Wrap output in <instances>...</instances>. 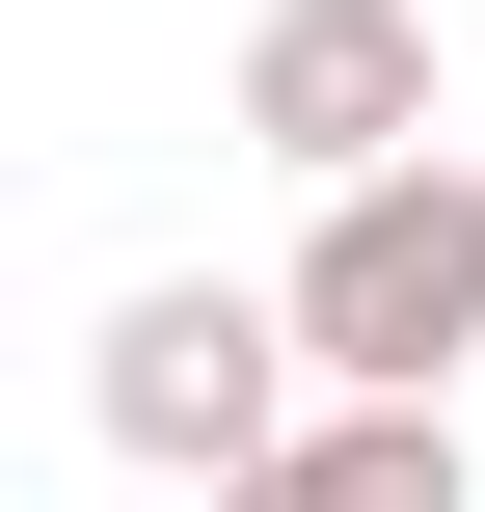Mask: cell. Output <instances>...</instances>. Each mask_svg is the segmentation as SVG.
Wrapping results in <instances>:
<instances>
[{"label":"cell","instance_id":"obj_3","mask_svg":"<svg viewBox=\"0 0 485 512\" xmlns=\"http://www.w3.org/2000/svg\"><path fill=\"white\" fill-rule=\"evenodd\" d=\"M243 135H270L297 189L459 162V108H432V0H270V27H243Z\"/></svg>","mask_w":485,"mask_h":512},{"label":"cell","instance_id":"obj_1","mask_svg":"<svg viewBox=\"0 0 485 512\" xmlns=\"http://www.w3.org/2000/svg\"><path fill=\"white\" fill-rule=\"evenodd\" d=\"M297 351H324V405H459V351H485V135L324 189V243H297Z\"/></svg>","mask_w":485,"mask_h":512},{"label":"cell","instance_id":"obj_2","mask_svg":"<svg viewBox=\"0 0 485 512\" xmlns=\"http://www.w3.org/2000/svg\"><path fill=\"white\" fill-rule=\"evenodd\" d=\"M297 378H324V351H297V297L162 270V297L108 324V378H81V405H108V459H135V486H243V459H297V432H324Z\"/></svg>","mask_w":485,"mask_h":512},{"label":"cell","instance_id":"obj_4","mask_svg":"<svg viewBox=\"0 0 485 512\" xmlns=\"http://www.w3.org/2000/svg\"><path fill=\"white\" fill-rule=\"evenodd\" d=\"M216 512H485V486H459V405H324L297 459H243Z\"/></svg>","mask_w":485,"mask_h":512}]
</instances>
